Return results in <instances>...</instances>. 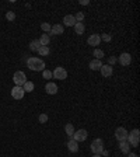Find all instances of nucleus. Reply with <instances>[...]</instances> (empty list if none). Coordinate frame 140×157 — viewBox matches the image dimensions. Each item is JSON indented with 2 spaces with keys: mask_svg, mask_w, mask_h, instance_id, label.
Returning a JSON list of instances; mask_svg holds the SVG:
<instances>
[{
  "mask_svg": "<svg viewBox=\"0 0 140 157\" xmlns=\"http://www.w3.org/2000/svg\"><path fill=\"white\" fill-rule=\"evenodd\" d=\"M38 119H39L41 124H46V122H48V115L46 114H41Z\"/></svg>",
  "mask_w": 140,
  "mask_h": 157,
  "instance_id": "obj_30",
  "label": "nucleus"
},
{
  "mask_svg": "<svg viewBox=\"0 0 140 157\" xmlns=\"http://www.w3.org/2000/svg\"><path fill=\"white\" fill-rule=\"evenodd\" d=\"M42 76H43V79H46V80H49V79H52V72L50 70H46V69H45V70L42 72Z\"/></svg>",
  "mask_w": 140,
  "mask_h": 157,
  "instance_id": "obj_27",
  "label": "nucleus"
},
{
  "mask_svg": "<svg viewBox=\"0 0 140 157\" xmlns=\"http://www.w3.org/2000/svg\"><path fill=\"white\" fill-rule=\"evenodd\" d=\"M6 18L9 21H14V20H16V13H14V11H7V13H6Z\"/></svg>",
  "mask_w": 140,
  "mask_h": 157,
  "instance_id": "obj_26",
  "label": "nucleus"
},
{
  "mask_svg": "<svg viewBox=\"0 0 140 157\" xmlns=\"http://www.w3.org/2000/svg\"><path fill=\"white\" fill-rule=\"evenodd\" d=\"M63 23H64V27H74V24H76L77 21H76V18H74V16L67 14V16L63 17Z\"/></svg>",
  "mask_w": 140,
  "mask_h": 157,
  "instance_id": "obj_12",
  "label": "nucleus"
},
{
  "mask_svg": "<svg viewBox=\"0 0 140 157\" xmlns=\"http://www.w3.org/2000/svg\"><path fill=\"white\" fill-rule=\"evenodd\" d=\"M116 62H118V60H116V58H115V56H111L109 59H108V65H109V66H113Z\"/></svg>",
  "mask_w": 140,
  "mask_h": 157,
  "instance_id": "obj_31",
  "label": "nucleus"
},
{
  "mask_svg": "<svg viewBox=\"0 0 140 157\" xmlns=\"http://www.w3.org/2000/svg\"><path fill=\"white\" fill-rule=\"evenodd\" d=\"M126 142L130 144V147H139V143H140V132H139V129H133L130 133H127Z\"/></svg>",
  "mask_w": 140,
  "mask_h": 157,
  "instance_id": "obj_2",
  "label": "nucleus"
},
{
  "mask_svg": "<svg viewBox=\"0 0 140 157\" xmlns=\"http://www.w3.org/2000/svg\"><path fill=\"white\" fill-rule=\"evenodd\" d=\"M64 132H66V135L67 136H73L74 135V132H76V130H74V126H73V124H66V126H64Z\"/></svg>",
  "mask_w": 140,
  "mask_h": 157,
  "instance_id": "obj_20",
  "label": "nucleus"
},
{
  "mask_svg": "<svg viewBox=\"0 0 140 157\" xmlns=\"http://www.w3.org/2000/svg\"><path fill=\"white\" fill-rule=\"evenodd\" d=\"M38 41H39L41 47H48V45H49V42H50V37L48 35V34H42V35H41V38Z\"/></svg>",
  "mask_w": 140,
  "mask_h": 157,
  "instance_id": "obj_17",
  "label": "nucleus"
},
{
  "mask_svg": "<svg viewBox=\"0 0 140 157\" xmlns=\"http://www.w3.org/2000/svg\"><path fill=\"white\" fill-rule=\"evenodd\" d=\"M108 154H109V153H108V151L105 150V149H104V150H102V153H101V156H108Z\"/></svg>",
  "mask_w": 140,
  "mask_h": 157,
  "instance_id": "obj_33",
  "label": "nucleus"
},
{
  "mask_svg": "<svg viewBox=\"0 0 140 157\" xmlns=\"http://www.w3.org/2000/svg\"><path fill=\"white\" fill-rule=\"evenodd\" d=\"M90 149L94 154H101L104 150V140L102 139H94L90 144Z\"/></svg>",
  "mask_w": 140,
  "mask_h": 157,
  "instance_id": "obj_3",
  "label": "nucleus"
},
{
  "mask_svg": "<svg viewBox=\"0 0 140 157\" xmlns=\"http://www.w3.org/2000/svg\"><path fill=\"white\" fill-rule=\"evenodd\" d=\"M87 42H88V45H91V47L95 48V47H98V45H100L101 38H100V35H98V34H93V35H90V37H88Z\"/></svg>",
  "mask_w": 140,
  "mask_h": 157,
  "instance_id": "obj_10",
  "label": "nucleus"
},
{
  "mask_svg": "<svg viewBox=\"0 0 140 157\" xmlns=\"http://www.w3.org/2000/svg\"><path fill=\"white\" fill-rule=\"evenodd\" d=\"M101 74H102V77H111L113 73V67L109 66V65H102L101 66Z\"/></svg>",
  "mask_w": 140,
  "mask_h": 157,
  "instance_id": "obj_11",
  "label": "nucleus"
},
{
  "mask_svg": "<svg viewBox=\"0 0 140 157\" xmlns=\"http://www.w3.org/2000/svg\"><path fill=\"white\" fill-rule=\"evenodd\" d=\"M52 76H53L55 79H57V80H64V79H67V72L64 67L57 66V67H55V70L52 72Z\"/></svg>",
  "mask_w": 140,
  "mask_h": 157,
  "instance_id": "obj_5",
  "label": "nucleus"
},
{
  "mask_svg": "<svg viewBox=\"0 0 140 157\" xmlns=\"http://www.w3.org/2000/svg\"><path fill=\"white\" fill-rule=\"evenodd\" d=\"M80 4H81V6H88V4H90V2H88V0H81Z\"/></svg>",
  "mask_w": 140,
  "mask_h": 157,
  "instance_id": "obj_32",
  "label": "nucleus"
},
{
  "mask_svg": "<svg viewBox=\"0 0 140 157\" xmlns=\"http://www.w3.org/2000/svg\"><path fill=\"white\" fill-rule=\"evenodd\" d=\"M41 28H42V31H45V32H50V28H52V25H50L49 23H43L42 25H41Z\"/></svg>",
  "mask_w": 140,
  "mask_h": 157,
  "instance_id": "obj_28",
  "label": "nucleus"
},
{
  "mask_svg": "<svg viewBox=\"0 0 140 157\" xmlns=\"http://www.w3.org/2000/svg\"><path fill=\"white\" fill-rule=\"evenodd\" d=\"M13 81H14V84H16V86L23 87L24 83L27 81V76H25V73H24V72L18 70V72H16V73L13 74Z\"/></svg>",
  "mask_w": 140,
  "mask_h": 157,
  "instance_id": "obj_4",
  "label": "nucleus"
},
{
  "mask_svg": "<svg viewBox=\"0 0 140 157\" xmlns=\"http://www.w3.org/2000/svg\"><path fill=\"white\" fill-rule=\"evenodd\" d=\"M24 94H25V91L23 90V87L14 86L13 88H11V97H13L14 100H23Z\"/></svg>",
  "mask_w": 140,
  "mask_h": 157,
  "instance_id": "obj_7",
  "label": "nucleus"
},
{
  "mask_svg": "<svg viewBox=\"0 0 140 157\" xmlns=\"http://www.w3.org/2000/svg\"><path fill=\"white\" fill-rule=\"evenodd\" d=\"M93 55L95 56V59H98V60L104 59V56H105V54H104V50H102V49H98V48H95V49H94Z\"/></svg>",
  "mask_w": 140,
  "mask_h": 157,
  "instance_id": "obj_23",
  "label": "nucleus"
},
{
  "mask_svg": "<svg viewBox=\"0 0 140 157\" xmlns=\"http://www.w3.org/2000/svg\"><path fill=\"white\" fill-rule=\"evenodd\" d=\"M93 157H102V156H101V154H94Z\"/></svg>",
  "mask_w": 140,
  "mask_h": 157,
  "instance_id": "obj_35",
  "label": "nucleus"
},
{
  "mask_svg": "<svg viewBox=\"0 0 140 157\" xmlns=\"http://www.w3.org/2000/svg\"><path fill=\"white\" fill-rule=\"evenodd\" d=\"M67 149H69V151H72V153H77V151H79V143H77L76 140H73V139H70V140L67 142Z\"/></svg>",
  "mask_w": 140,
  "mask_h": 157,
  "instance_id": "obj_15",
  "label": "nucleus"
},
{
  "mask_svg": "<svg viewBox=\"0 0 140 157\" xmlns=\"http://www.w3.org/2000/svg\"><path fill=\"white\" fill-rule=\"evenodd\" d=\"M101 41H105V42H111V39H112V35L111 34H102V35H100Z\"/></svg>",
  "mask_w": 140,
  "mask_h": 157,
  "instance_id": "obj_25",
  "label": "nucleus"
},
{
  "mask_svg": "<svg viewBox=\"0 0 140 157\" xmlns=\"http://www.w3.org/2000/svg\"><path fill=\"white\" fill-rule=\"evenodd\" d=\"M119 149L123 154H127L130 151V144L126 140H122V142H119Z\"/></svg>",
  "mask_w": 140,
  "mask_h": 157,
  "instance_id": "obj_16",
  "label": "nucleus"
},
{
  "mask_svg": "<svg viewBox=\"0 0 140 157\" xmlns=\"http://www.w3.org/2000/svg\"><path fill=\"white\" fill-rule=\"evenodd\" d=\"M27 66L32 72H43L45 70V62L39 58H28Z\"/></svg>",
  "mask_w": 140,
  "mask_h": 157,
  "instance_id": "obj_1",
  "label": "nucleus"
},
{
  "mask_svg": "<svg viewBox=\"0 0 140 157\" xmlns=\"http://www.w3.org/2000/svg\"><path fill=\"white\" fill-rule=\"evenodd\" d=\"M45 91H46L48 94H50V95H55V94L57 93V86L55 83H52V81H49V83L45 86Z\"/></svg>",
  "mask_w": 140,
  "mask_h": 157,
  "instance_id": "obj_13",
  "label": "nucleus"
},
{
  "mask_svg": "<svg viewBox=\"0 0 140 157\" xmlns=\"http://www.w3.org/2000/svg\"><path fill=\"white\" fill-rule=\"evenodd\" d=\"M116 60L122 66H129V65L132 63V55L127 54V52H123V54H120V56Z\"/></svg>",
  "mask_w": 140,
  "mask_h": 157,
  "instance_id": "obj_8",
  "label": "nucleus"
},
{
  "mask_svg": "<svg viewBox=\"0 0 140 157\" xmlns=\"http://www.w3.org/2000/svg\"><path fill=\"white\" fill-rule=\"evenodd\" d=\"M34 83L32 81H25V83H24V86H23V90L25 91V93H31V91H34Z\"/></svg>",
  "mask_w": 140,
  "mask_h": 157,
  "instance_id": "obj_21",
  "label": "nucleus"
},
{
  "mask_svg": "<svg viewBox=\"0 0 140 157\" xmlns=\"http://www.w3.org/2000/svg\"><path fill=\"white\" fill-rule=\"evenodd\" d=\"M87 136H88V133H87L86 129H79L74 132V135L72 136V139L73 140H76L77 143H80V142H84L87 139Z\"/></svg>",
  "mask_w": 140,
  "mask_h": 157,
  "instance_id": "obj_6",
  "label": "nucleus"
},
{
  "mask_svg": "<svg viewBox=\"0 0 140 157\" xmlns=\"http://www.w3.org/2000/svg\"><path fill=\"white\" fill-rule=\"evenodd\" d=\"M84 31H86V27H84L83 23H76L74 24V32H76L77 35H83Z\"/></svg>",
  "mask_w": 140,
  "mask_h": 157,
  "instance_id": "obj_18",
  "label": "nucleus"
},
{
  "mask_svg": "<svg viewBox=\"0 0 140 157\" xmlns=\"http://www.w3.org/2000/svg\"><path fill=\"white\" fill-rule=\"evenodd\" d=\"M101 66H102V62L98 60V59H94V60H91L90 62V69L91 70H100Z\"/></svg>",
  "mask_w": 140,
  "mask_h": 157,
  "instance_id": "obj_19",
  "label": "nucleus"
},
{
  "mask_svg": "<svg viewBox=\"0 0 140 157\" xmlns=\"http://www.w3.org/2000/svg\"><path fill=\"white\" fill-rule=\"evenodd\" d=\"M127 157H137V154H134V153H127Z\"/></svg>",
  "mask_w": 140,
  "mask_h": 157,
  "instance_id": "obj_34",
  "label": "nucleus"
},
{
  "mask_svg": "<svg viewBox=\"0 0 140 157\" xmlns=\"http://www.w3.org/2000/svg\"><path fill=\"white\" fill-rule=\"evenodd\" d=\"M50 52L49 47H39V49H38V54L41 55V56H48Z\"/></svg>",
  "mask_w": 140,
  "mask_h": 157,
  "instance_id": "obj_24",
  "label": "nucleus"
},
{
  "mask_svg": "<svg viewBox=\"0 0 140 157\" xmlns=\"http://www.w3.org/2000/svg\"><path fill=\"white\" fill-rule=\"evenodd\" d=\"M74 18H76L77 23H81V21L84 20V13H81V11H79V13L74 16Z\"/></svg>",
  "mask_w": 140,
  "mask_h": 157,
  "instance_id": "obj_29",
  "label": "nucleus"
},
{
  "mask_svg": "<svg viewBox=\"0 0 140 157\" xmlns=\"http://www.w3.org/2000/svg\"><path fill=\"white\" fill-rule=\"evenodd\" d=\"M64 32V28L62 24H55L53 27L50 28V32L49 34H53V35H60V34Z\"/></svg>",
  "mask_w": 140,
  "mask_h": 157,
  "instance_id": "obj_14",
  "label": "nucleus"
},
{
  "mask_svg": "<svg viewBox=\"0 0 140 157\" xmlns=\"http://www.w3.org/2000/svg\"><path fill=\"white\" fill-rule=\"evenodd\" d=\"M115 137H116L118 142L126 140V137H127V130L125 129V128H122V126L116 128V129H115Z\"/></svg>",
  "mask_w": 140,
  "mask_h": 157,
  "instance_id": "obj_9",
  "label": "nucleus"
},
{
  "mask_svg": "<svg viewBox=\"0 0 140 157\" xmlns=\"http://www.w3.org/2000/svg\"><path fill=\"white\" fill-rule=\"evenodd\" d=\"M39 47H41V43H39V41H38V39L31 41V43H30V49L32 50V52H38Z\"/></svg>",
  "mask_w": 140,
  "mask_h": 157,
  "instance_id": "obj_22",
  "label": "nucleus"
}]
</instances>
